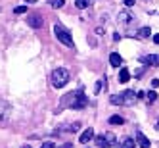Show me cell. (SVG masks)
<instances>
[{"instance_id":"1","label":"cell","mask_w":159,"mask_h":148,"mask_svg":"<svg viewBox=\"0 0 159 148\" xmlns=\"http://www.w3.org/2000/svg\"><path fill=\"white\" fill-rule=\"evenodd\" d=\"M54 35H56V39H58L61 44H65V46H69V48H75V42H73V37H71V33L67 31L63 25L56 23V25H54Z\"/></svg>"},{"instance_id":"2","label":"cell","mask_w":159,"mask_h":148,"mask_svg":"<svg viewBox=\"0 0 159 148\" xmlns=\"http://www.w3.org/2000/svg\"><path fill=\"white\" fill-rule=\"evenodd\" d=\"M50 81H52V85H54L56 88H63L67 83H69V71L63 69V67H58V69L52 71Z\"/></svg>"},{"instance_id":"3","label":"cell","mask_w":159,"mask_h":148,"mask_svg":"<svg viewBox=\"0 0 159 148\" xmlns=\"http://www.w3.org/2000/svg\"><path fill=\"white\" fill-rule=\"evenodd\" d=\"M69 98H71V108L73 110H81V108H84L86 106V96H84V93H83V90H79V93H71L69 94Z\"/></svg>"},{"instance_id":"4","label":"cell","mask_w":159,"mask_h":148,"mask_svg":"<svg viewBox=\"0 0 159 148\" xmlns=\"http://www.w3.org/2000/svg\"><path fill=\"white\" fill-rule=\"evenodd\" d=\"M10 116H12V104L0 98V123H8Z\"/></svg>"},{"instance_id":"5","label":"cell","mask_w":159,"mask_h":148,"mask_svg":"<svg viewBox=\"0 0 159 148\" xmlns=\"http://www.w3.org/2000/svg\"><path fill=\"white\" fill-rule=\"evenodd\" d=\"M27 23L33 27V29H40L42 27V16L40 14H31L27 17Z\"/></svg>"},{"instance_id":"6","label":"cell","mask_w":159,"mask_h":148,"mask_svg":"<svg viewBox=\"0 0 159 148\" xmlns=\"http://www.w3.org/2000/svg\"><path fill=\"white\" fill-rule=\"evenodd\" d=\"M136 142H138V146L140 148H150V139H148V136L142 133V131H136Z\"/></svg>"},{"instance_id":"7","label":"cell","mask_w":159,"mask_h":148,"mask_svg":"<svg viewBox=\"0 0 159 148\" xmlns=\"http://www.w3.org/2000/svg\"><path fill=\"white\" fill-rule=\"evenodd\" d=\"M94 139V129L92 127H88V129H84L83 133H81V136H79V142H90V141H92Z\"/></svg>"},{"instance_id":"8","label":"cell","mask_w":159,"mask_h":148,"mask_svg":"<svg viewBox=\"0 0 159 148\" xmlns=\"http://www.w3.org/2000/svg\"><path fill=\"white\" fill-rule=\"evenodd\" d=\"M142 64L157 67V65H159V56H157V54H148V56H144V58H142Z\"/></svg>"},{"instance_id":"9","label":"cell","mask_w":159,"mask_h":148,"mask_svg":"<svg viewBox=\"0 0 159 148\" xmlns=\"http://www.w3.org/2000/svg\"><path fill=\"white\" fill-rule=\"evenodd\" d=\"M123 100H125V106H132L134 100H136V93H134V90H125V93H123Z\"/></svg>"},{"instance_id":"10","label":"cell","mask_w":159,"mask_h":148,"mask_svg":"<svg viewBox=\"0 0 159 148\" xmlns=\"http://www.w3.org/2000/svg\"><path fill=\"white\" fill-rule=\"evenodd\" d=\"M130 81V71L127 67H121L119 69V83H129Z\"/></svg>"},{"instance_id":"11","label":"cell","mask_w":159,"mask_h":148,"mask_svg":"<svg viewBox=\"0 0 159 148\" xmlns=\"http://www.w3.org/2000/svg\"><path fill=\"white\" fill-rule=\"evenodd\" d=\"M109 64H111L113 67H119V65L123 64V58H121L117 52H111V54H109Z\"/></svg>"},{"instance_id":"12","label":"cell","mask_w":159,"mask_h":148,"mask_svg":"<svg viewBox=\"0 0 159 148\" xmlns=\"http://www.w3.org/2000/svg\"><path fill=\"white\" fill-rule=\"evenodd\" d=\"M119 21H121V23H125V25H129L130 21H132V16L129 12H119Z\"/></svg>"},{"instance_id":"13","label":"cell","mask_w":159,"mask_h":148,"mask_svg":"<svg viewBox=\"0 0 159 148\" xmlns=\"http://www.w3.org/2000/svg\"><path fill=\"white\" fill-rule=\"evenodd\" d=\"M94 141H96L98 148H109V146H107V142H106V136H104V135H98Z\"/></svg>"},{"instance_id":"14","label":"cell","mask_w":159,"mask_h":148,"mask_svg":"<svg viewBox=\"0 0 159 148\" xmlns=\"http://www.w3.org/2000/svg\"><path fill=\"white\" fill-rule=\"evenodd\" d=\"M121 148H136V142H134L132 139H129V136H127V139H125V141L121 142Z\"/></svg>"},{"instance_id":"15","label":"cell","mask_w":159,"mask_h":148,"mask_svg":"<svg viewBox=\"0 0 159 148\" xmlns=\"http://www.w3.org/2000/svg\"><path fill=\"white\" fill-rule=\"evenodd\" d=\"M150 35H152V29H150V27H142V29L138 31V37H140V39H146V37H150Z\"/></svg>"},{"instance_id":"16","label":"cell","mask_w":159,"mask_h":148,"mask_svg":"<svg viewBox=\"0 0 159 148\" xmlns=\"http://www.w3.org/2000/svg\"><path fill=\"white\" fill-rule=\"evenodd\" d=\"M109 102H111V104H125V100H123V94H115V96H111L109 98Z\"/></svg>"},{"instance_id":"17","label":"cell","mask_w":159,"mask_h":148,"mask_svg":"<svg viewBox=\"0 0 159 148\" xmlns=\"http://www.w3.org/2000/svg\"><path fill=\"white\" fill-rule=\"evenodd\" d=\"M109 123H111V125H123L125 119H123L121 116H111V117H109Z\"/></svg>"},{"instance_id":"18","label":"cell","mask_w":159,"mask_h":148,"mask_svg":"<svg viewBox=\"0 0 159 148\" xmlns=\"http://www.w3.org/2000/svg\"><path fill=\"white\" fill-rule=\"evenodd\" d=\"M75 6H77L79 10H84V8H88V6H90V0H77Z\"/></svg>"},{"instance_id":"19","label":"cell","mask_w":159,"mask_h":148,"mask_svg":"<svg viewBox=\"0 0 159 148\" xmlns=\"http://www.w3.org/2000/svg\"><path fill=\"white\" fill-rule=\"evenodd\" d=\"M104 136H106V142H107V146H113V144H115V135H113V133H106Z\"/></svg>"},{"instance_id":"20","label":"cell","mask_w":159,"mask_h":148,"mask_svg":"<svg viewBox=\"0 0 159 148\" xmlns=\"http://www.w3.org/2000/svg\"><path fill=\"white\" fill-rule=\"evenodd\" d=\"M146 98H148V102H155V100H157V94H155V90H150Z\"/></svg>"},{"instance_id":"21","label":"cell","mask_w":159,"mask_h":148,"mask_svg":"<svg viewBox=\"0 0 159 148\" xmlns=\"http://www.w3.org/2000/svg\"><path fill=\"white\" fill-rule=\"evenodd\" d=\"M25 12H27V6H17V8H14V14H17V16L19 14H25Z\"/></svg>"},{"instance_id":"22","label":"cell","mask_w":159,"mask_h":148,"mask_svg":"<svg viewBox=\"0 0 159 148\" xmlns=\"http://www.w3.org/2000/svg\"><path fill=\"white\" fill-rule=\"evenodd\" d=\"M65 2H63V0H52V2H50V6L52 8H61Z\"/></svg>"},{"instance_id":"23","label":"cell","mask_w":159,"mask_h":148,"mask_svg":"<svg viewBox=\"0 0 159 148\" xmlns=\"http://www.w3.org/2000/svg\"><path fill=\"white\" fill-rule=\"evenodd\" d=\"M104 81H106V79H100V81L96 83V87H94V90H96V93H100V88H102V85H104Z\"/></svg>"},{"instance_id":"24","label":"cell","mask_w":159,"mask_h":148,"mask_svg":"<svg viewBox=\"0 0 159 148\" xmlns=\"http://www.w3.org/2000/svg\"><path fill=\"white\" fill-rule=\"evenodd\" d=\"M123 4L127 6V8H132L134 6V0H123Z\"/></svg>"},{"instance_id":"25","label":"cell","mask_w":159,"mask_h":148,"mask_svg":"<svg viewBox=\"0 0 159 148\" xmlns=\"http://www.w3.org/2000/svg\"><path fill=\"white\" fill-rule=\"evenodd\" d=\"M40 148H56V144H54V142H50V141H48V142H44V144H42V146H40Z\"/></svg>"},{"instance_id":"26","label":"cell","mask_w":159,"mask_h":148,"mask_svg":"<svg viewBox=\"0 0 159 148\" xmlns=\"http://www.w3.org/2000/svg\"><path fill=\"white\" fill-rule=\"evenodd\" d=\"M69 131H71V133H77V131H79V123H73L71 127H69Z\"/></svg>"},{"instance_id":"27","label":"cell","mask_w":159,"mask_h":148,"mask_svg":"<svg viewBox=\"0 0 159 148\" xmlns=\"http://www.w3.org/2000/svg\"><path fill=\"white\" fill-rule=\"evenodd\" d=\"M152 87H159V79H153V81H152Z\"/></svg>"},{"instance_id":"28","label":"cell","mask_w":159,"mask_h":148,"mask_svg":"<svg viewBox=\"0 0 159 148\" xmlns=\"http://www.w3.org/2000/svg\"><path fill=\"white\" fill-rule=\"evenodd\" d=\"M60 148H73V144H71V142H65V144H63V146H60Z\"/></svg>"},{"instance_id":"29","label":"cell","mask_w":159,"mask_h":148,"mask_svg":"<svg viewBox=\"0 0 159 148\" xmlns=\"http://www.w3.org/2000/svg\"><path fill=\"white\" fill-rule=\"evenodd\" d=\"M153 42H155V44H159V35H155V37H153Z\"/></svg>"},{"instance_id":"30","label":"cell","mask_w":159,"mask_h":148,"mask_svg":"<svg viewBox=\"0 0 159 148\" xmlns=\"http://www.w3.org/2000/svg\"><path fill=\"white\" fill-rule=\"evenodd\" d=\"M21 148H31V146H29V144H23V146H21Z\"/></svg>"}]
</instances>
